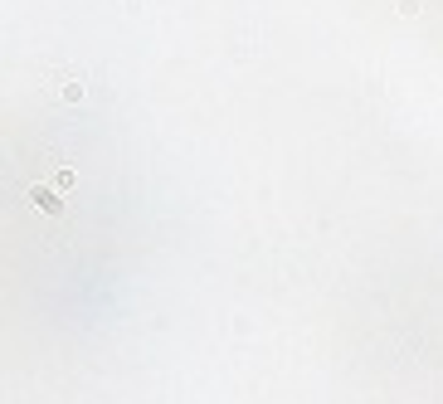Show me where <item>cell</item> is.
<instances>
[{"label": "cell", "mask_w": 443, "mask_h": 404, "mask_svg": "<svg viewBox=\"0 0 443 404\" xmlns=\"http://www.w3.org/2000/svg\"><path fill=\"white\" fill-rule=\"evenodd\" d=\"M59 195H64V190H59L54 180H49V185H35V190H30V200H35V205H40L44 215H64V200H59Z\"/></svg>", "instance_id": "obj_1"}, {"label": "cell", "mask_w": 443, "mask_h": 404, "mask_svg": "<svg viewBox=\"0 0 443 404\" xmlns=\"http://www.w3.org/2000/svg\"><path fill=\"white\" fill-rule=\"evenodd\" d=\"M49 180H54V185H59V190H64V195H69V190H73V185H78V175H73V170H69V166H64V170H54V175H49Z\"/></svg>", "instance_id": "obj_2"}, {"label": "cell", "mask_w": 443, "mask_h": 404, "mask_svg": "<svg viewBox=\"0 0 443 404\" xmlns=\"http://www.w3.org/2000/svg\"><path fill=\"white\" fill-rule=\"evenodd\" d=\"M64 103L78 107V103H83V83H64Z\"/></svg>", "instance_id": "obj_3"}, {"label": "cell", "mask_w": 443, "mask_h": 404, "mask_svg": "<svg viewBox=\"0 0 443 404\" xmlns=\"http://www.w3.org/2000/svg\"><path fill=\"white\" fill-rule=\"evenodd\" d=\"M394 10H399V15L409 20V15H419V0H399V6H394Z\"/></svg>", "instance_id": "obj_4"}]
</instances>
